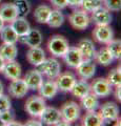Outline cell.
Listing matches in <instances>:
<instances>
[{
    "mask_svg": "<svg viewBox=\"0 0 121 126\" xmlns=\"http://www.w3.org/2000/svg\"><path fill=\"white\" fill-rule=\"evenodd\" d=\"M1 73L9 80H15V79L21 78L22 67L16 60L7 61L4 63V66H3Z\"/></svg>",
    "mask_w": 121,
    "mask_h": 126,
    "instance_id": "ac0fdd59",
    "label": "cell"
},
{
    "mask_svg": "<svg viewBox=\"0 0 121 126\" xmlns=\"http://www.w3.org/2000/svg\"><path fill=\"white\" fill-rule=\"evenodd\" d=\"M104 6L111 12H119L121 9V0H105Z\"/></svg>",
    "mask_w": 121,
    "mask_h": 126,
    "instance_id": "e575fe53",
    "label": "cell"
},
{
    "mask_svg": "<svg viewBox=\"0 0 121 126\" xmlns=\"http://www.w3.org/2000/svg\"><path fill=\"white\" fill-rule=\"evenodd\" d=\"M99 115L102 118L103 122L111 123V122L118 121L119 119V107L115 102L108 101L102 105H99Z\"/></svg>",
    "mask_w": 121,
    "mask_h": 126,
    "instance_id": "8992f818",
    "label": "cell"
},
{
    "mask_svg": "<svg viewBox=\"0 0 121 126\" xmlns=\"http://www.w3.org/2000/svg\"><path fill=\"white\" fill-rule=\"evenodd\" d=\"M0 118H1L2 121L6 124V123H9V122H11L12 120L15 119V112L12 108L6 109V110H4V111L0 112Z\"/></svg>",
    "mask_w": 121,
    "mask_h": 126,
    "instance_id": "8d00e7d4",
    "label": "cell"
},
{
    "mask_svg": "<svg viewBox=\"0 0 121 126\" xmlns=\"http://www.w3.org/2000/svg\"><path fill=\"white\" fill-rule=\"evenodd\" d=\"M107 49L110 50L112 56L114 57L115 60H119L121 57V41L120 39H113L106 44Z\"/></svg>",
    "mask_w": 121,
    "mask_h": 126,
    "instance_id": "4dcf8cb0",
    "label": "cell"
},
{
    "mask_svg": "<svg viewBox=\"0 0 121 126\" xmlns=\"http://www.w3.org/2000/svg\"><path fill=\"white\" fill-rule=\"evenodd\" d=\"M62 125L69 126V125H71V123H69V122H66V121H64V120H62V119H61V120L56 124V126H62Z\"/></svg>",
    "mask_w": 121,
    "mask_h": 126,
    "instance_id": "7bdbcfd3",
    "label": "cell"
},
{
    "mask_svg": "<svg viewBox=\"0 0 121 126\" xmlns=\"http://www.w3.org/2000/svg\"><path fill=\"white\" fill-rule=\"evenodd\" d=\"M45 99L40 96H31L25 101L24 110L32 118H39L41 116L43 109L45 108Z\"/></svg>",
    "mask_w": 121,
    "mask_h": 126,
    "instance_id": "5b68a950",
    "label": "cell"
},
{
    "mask_svg": "<svg viewBox=\"0 0 121 126\" xmlns=\"http://www.w3.org/2000/svg\"><path fill=\"white\" fill-rule=\"evenodd\" d=\"M64 23V15L60 10H52L49 15L46 24L53 29H58Z\"/></svg>",
    "mask_w": 121,
    "mask_h": 126,
    "instance_id": "f1b7e54d",
    "label": "cell"
},
{
    "mask_svg": "<svg viewBox=\"0 0 121 126\" xmlns=\"http://www.w3.org/2000/svg\"><path fill=\"white\" fill-rule=\"evenodd\" d=\"M80 105L84 110L89 111V110H97L99 107V98L95 96L93 93L87 94L86 96L80 99Z\"/></svg>",
    "mask_w": 121,
    "mask_h": 126,
    "instance_id": "4316f807",
    "label": "cell"
},
{
    "mask_svg": "<svg viewBox=\"0 0 121 126\" xmlns=\"http://www.w3.org/2000/svg\"><path fill=\"white\" fill-rule=\"evenodd\" d=\"M114 57L112 56L110 50L107 49L106 46L101 47L99 50H96L95 56H94V61L102 66H108L114 62Z\"/></svg>",
    "mask_w": 121,
    "mask_h": 126,
    "instance_id": "cb8c5ba5",
    "label": "cell"
},
{
    "mask_svg": "<svg viewBox=\"0 0 121 126\" xmlns=\"http://www.w3.org/2000/svg\"><path fill=\"white\" fill-rule=\"evenodd\" d=\"M52 4L57 10H64L68 6V0H50Z\"/></svg>",
    "mask_w": 121,
    "mask_h": 126,
    "instance_id": "74e56055",
    "label": "cell"
},
{
    "mask_svg": "<svg viewBox=\"0 0 121 126\" xmlns=\"http://www.w3.org/2000/svg\"><path fill=\"white\" fill-rule=\"evenodd\" d=\"M77 75L80 79L83 80H89L94 78L96 73V62L94 59H83L81 63L76 68Z\"/></svg>",
    "mask_w": 121,
    "mask_h": 126,
    "instance_id": "30bf717a",
    "label": "cell"
},
{
    "mask_svg": "<svg viewBox=\"0 0 121 126\" xmlns=\"http://www.w3.org/2000/svg\"><path fill=\"white\" fill-rule=\"evenodd\" d=\"M4 63H5V61L0 57V73L2 72V68H3V66H4Z\"/></svg>",
    "mask_w": 121,
    "mask_h": 126,
    "instance_id": "ee69618b",
    "label": "cell"
},
{
    "mask_svg": "<svg viewBox=\"0 0 121 126\" xmlns=\"http://www.w3.org/2000/svg\"><path fill=\"white\" fill-rule=\"evenodd\" d=\"M13 3L16 6L19 16H21V17L28 16L31 12V3L28 0H15Z\"/></svg>",
    "mask_w": 121,
    "mask_h": 126,
    "instance_id": "1f68e13d",
    "label": "cell"
},
{
    "mask_svg": "<svg viewBox=\"0 0 121 126\" xmlns=\"http://www.w3.org/2000/svg\"><path fill=\"white\" fill-rule=\"evenodd\" d=\"M18 55V48L16 44H10V43H2L0 45V57L5 62L15 60Z\"/></svg>",
    "mask_w": 121,
    "mask_h": 126,
    "instance_id": "484cf974",
    "label": "cell"
},
{
    "mask_svg": "<svg viewBox=\"0 0 121 126\" xmlns=\"http://www.w3.org/2000/svg\"><path fill=\"white\" fill-rule=\"evenodd\" d=\"M7 90H9L10 96L13 98H16V99H22L29 93L28 86H26L24 80L21 78L11 80V83L9 84Z\"/></svg>",
    "mask_w": 121,
    "mask_h": 126,
    "instance_id": "4fadbf2b",
    "label": "cell"
},
{
    "mask_svg": "<svg viewBox=\"0 0 121 126\" xmlns=\"http://www.w3.org/2000/svg\"><path fill=\"white\" fill-rule=\"evenodd\" d=\"M61 119L69 123H73L80 119L81 117V106L75 101H68L62 104L60 108Z\"/></svg>",
    "mask_w": 121,
    "mask_h": 126,
    "instance_id": "3957f363",
    "label": "cell"
},
{
    "mask_svg": "<svg viewBox=\"0 0 121 126\" xmlns=\"http://www.w3.org/2000/svg\"><path fill=\"white\" fill-rule=\"evenodd\" d=\"M45 57V52L43 48H41L40 46H34L30 47L26 52V60L30 64L34 66L39 65L40 63L44 60Z\"/></svg>",
    "mask_w": 121,
    "mask_h": 126,
    "instance_id": "d6986e66",
    "label": "cell"
},
{
    "mask_svg": "<svg viewBox=\"0 0 121 126\" xmlns=\"http://www.w3.org/2000/svg\"><path fill=\"white\" fill-rule=\"evenodd\" d=\"M101 1H102V2H104V1H105V0H101Z\"/></svg>",
    "mask_w": 121,
    "mask_h": 126,
    "instance_id": "c3c4849f",
    "label": "cell"
},
{
    "mask_svg": "<svg viewBox=\"0 0 121 126\" xmlns=\"http://www.w3.org/2000/svg\"><path fill=\"white\" fill-rule=\"evenodd\" d=\"M36 67L42 74V76L52 80H55L61 73V64L55 57L45 58Z\"/></svg>",
    "mask_w": 121,
    "mask_h": 126,
    "instance_id": "6da1fadb",
    "label": "cell"
},
{
    "mask_svg": "<svg viewBox=\"0 0 121 126\" xmlns=\"http://www.w3.org/2000/svg\"><path fill=\"white\" fill-rule=\"evenodd\" d=\"M106 80L110 82V84L113 86V87H115L117 85H120V83H121V68H120V66H117L116 68L112 69L111 72L108 73Z\"/></svg>",
    "mask_w": 121,
    "mask_h": 126,
    "instance_id": "d6a6232c",
    "label": "cell"
},
{
    "mask_svg": "<svg viewBox=\"0 0 121 126\" xmlns=\"http://www.w3.org/2000/svg\"><path fill=\"white\" fill-rule=\"evenodd\" d=\"M39 120L41 121L42 125H56L61 120L60 109L53 106H45L41 116L39 117Z\"/></svg>",
    "mask_w": 121,
    "mask_h": 126,
    "instance_id": "5bb4252c",
    "label": "cell"
},
{
    "mask_svg": "<svg viewBox=\"0 0 121 126\" xmlns=\"http://www.w3.org/2000/svg\"><path fill=\"white\" fill-rule=\"evenodd\" d=\"M101 5H103V2L101 0H82L80 9H82L86 13H91Z\"/></svg>",
    "mask_w": 121,
    "mask_h": 126,
    "instance_id": "836d02e7",
    "label": "cell"
},
{
    "mask_svg": "<svg viewBox=\"0 0 121 126\" xmlns=\"http://www.w3.org/2000/svg\"><path fill=\"white\" fill-rule=\"evenodd\" d=\"M81 124L83 126H101L104 124V122L99 112L96 110H89L81 118Z\"/></svg>",
    "mask_w": 121,
    "mask_h": 126,
    "instance_id": "d4e9b609",
    "label": "cell"
},
{
    "mask_svg": "<svg viewBox=\"0 0 121 126\" xmlns=\"http://www.w3.org/2000/svg\"><path fill=\"white\" fill-rule=\"evenodd\" d=\"M4 23H5V22L2 20V18H1V17H0V31H1V30H2V27L4 26Z\"/></svg>",
    "mask_w": 121,
    "mask_h": 126,
    "instance_id": "bcb514c9",
    "label": "cell"
},
{
    "mask_svg": "<svg viewBox=\"0 0 121 126\" xmlns=\"http://www.w3.org/2000/svg\"><path fill=\"white\" fill-rule=\"evenodd\" d=\"M71 93L77 99H81V98H83L84 96L91 93V85H89L87 80L80 79V80H77L75 82Z\"/></svg>",
    "mask_w": 121,
    "mask_h": 126,
    "instance_id": "603a6c76",
    "label": "cell"
},
{
    "mask_svg": "<svg viewBox=\"0 0 121 126\" xmlns=\"http://www.w3.org/2000/svg\"><path fill=\"white\" fill-rule=\"evenodd\" d=\"M82 0H68V6L74 7V9H80Z\"/></svg>",
    "mask_w": 121,
    "mask_h": 126,
    "instance_id": "ab89813d",
    "label": "cell"
},
{
    "mask_svg": "<svg viewBox=\"0 0 121 126\" xmlns=\"http://www.w3.org/2000/svg\"><path fill=\"white\" fill-rule=\"evenodd\" d=\"M12 108V102L9 96L2 94H0V112L1 111H4L6 109H10Z\"/></svg>",
    "mask_w": 121,
    "mask_h": 126,
    "instance_id": "d590c367",
    "label": "cell"
},
{
    "mask_svg": "<svg viewBox=\"0 0 121 126\" xmlns=\"http://www.w3.org/2000/svg\"><path fill=\"white\" fill-rule=\"evenodd\" d=\"M91 20L96 25H108L113 20L111 11H108L104 5L97 7L96 10L91 12Z\"/></svg>",
    "mask_w": 121,
    "mask_h": 126,
    "instance_id": "9c48e42d",
    "label": "cell"
},
{
    "mask_svg": "<svg viewBox=\"0 0 121 126\" xmlns=\"http://www.w3.org/2000/svg\"><path fill=\"white\" fill-rule=\"evenodd\" d=\"M56 84L58 86V89L62 93H71L75 82L77 81L76 75L72 72H64L60 73V75L56 79Z\"/></svg>",
    "mask_w": 121,
    "mask_h": 126,
    "instance_id": "ba28073f",
    "label": "cell"
},
{
    "mask_svg": "<svg viewBox=\"0 0 121 126\" xmlns=\"http://www.w3.org/2000/svg\"><path fill=\"white\" fill-rule=\"evenodd\" d=\"M37 90L39 93V96L46 100H51V99H53V98H55L58 92H59L58 86L56 84V81L52 80V79H48V80H45V81L43 80L42 84L40 85V87Z\"/></svg>",
    "mask_w": 121,
    "mask_h": 126,
    "instance_id": "9a60e30c",
    "label": "cell"
},
{
    "mask_svg": "<svg viewBox=\"0 0 121 126\" xmlns=\"http://www.w3.org/2000/svg\"><path fill=\"white\" fill-rule=\"evenodd\" d=\"M48 50L53 57L55 58H62L66 53V50L69 49V41L66 40L61 35H54L52 36L49 41H48Z\"/></svg>",
    "mask_w": 121,
    "mask_h": 126,
    "instance_id": "7a4b0ae2",
    "label": "cell"
},
{
    "mask_svg": "<svg viewBox=\"0 0 121 126\" xmlns=\"http://www.w3.org/2000/svg\"><path fill=\"white\" fill-rule=\"evenodd\" d=\"M51 11H52V9H51L50 5H46V4L38 5L34 11V14H33L34 19L38 23L44 24V23H46V21H48V18H49Z\"/></svg>",
    "mask_w": 121,
    "mask_h": 126,
    "instance_id": "f546056e",
    "label": "cell"
},
{
    "mask_svg": "<svg viewBox=\"0 0 121 126\" xmlns=\"http://www.w3.org/2000/svg\"><path fill=\"white\" fill-rule=\"evenodd\" d=\"M1 1H2V0H0V3H1Z\"/></svg>",
    "mask_w": 121,
    "mask_h": 126,
    "instance_id": "681fc988",
    "label": "cell"
},
{
    "mask_svg": "<svg viewBox=\"0 0 121 126\" xmlns=\"http://www.w3.org/2000/svg\"><path fill=\"white\" fill-rule=\"evenodd\" d=\"M69 21L71 25L76 30L82 31L87 29L91 24V17H89L88 13H86L82 9H75L73 13L69 15Z\"/></svg>",
    "mask_w": 121,
    "mask_h": 126,
    "instance_id": "277c9868",
    "label": "cell"
},
{
    "mask_svg": "<svg viewBox=\"0 0 121 126\" xmlns=\"http://www.w3.org/2000/svg\"><path fill=\"white\" fill-rule=\"evenodd\" d=\"M78 49L80 50L83 59H94L96 53V47L94 42L88 38H84L78 42L77 44Z\"/></svg>",
    "mask_w": 121,
    "mask_h": 126,
    "instance_id": "ffe728a7",
    "label": "cell"
},
{
    "mask_svg": "<svg viewBox=\"0 0 121 126\" xmlns=\"http://www.w3.org/2000/svg\"><path fill=\"white\" fill-rule=\"evenodd\" d=\"M62 58L64 60L65 65L72 69H76L78 65L81 63V61L83 60L82 55H81L80 50L78 49L77 46H69Z\"/></svg>",
    "mask_w": 121,
    "mask_h": 126,
    "instance_id": "7c38bea8",
    "label": "cell"
},
{
    "mask_svg": "<svg viewBox=\"0 0 121 126\" xmlns=\"http://www.w3.org/2000/svg\"><path fill=\"white\" fill-rule=\"evenodd\" d=\"M0 39L2 40L3 43H10V44H16L18 42V35L15 33L13 27L11 24L5 25L2 27V30L0 31Z\"/></svg>",
    "mask_w": 121,
    "mask_h": 126,
    "instance_id": "83f0119b",
    "label": "cell"
},
{
    "mask_svg": "<svg viewBox=\"0 0 121 126\" xmlns=\"http://www.w3.org/2000/svg\"><path fill=\"white\" fill-rule=\"evenodd\" d=\"M5 125V123H4V122H3L2 121V119H1V118H0V126H4Z\"/></svg>",
    "mask_w": 121,
    "mask_h": 126,
    "instance_id": "7dc6e473",
    "label": "cell"
},
{
    "mask_svg": "<svg viewBox=\"0 0 121 126\" xmlns=\"http://www.w3.org/2000/svg\"><path fill=\"white\" fill-rule=\"evenodd\" d=\"M10 24H11L12 27H13L15 33L18 35L19 38L25 36V35L28 34L30 32V30H31L30 22L26 20L24 17H21V16H18L15 20H13L10 23Z\"/></svg>",
    "mask_w": 121,
    "mask_h": 126,
    "instance_id": "7402d4cb",
    "label": "cell"
},
{
    "mask_svg": "<svg viewBox=\"0 0 121 126\" xmlns=\"http://www.w3.org/2000/svg\"><path fill=\"white\" fill-rule=\"evenodd\" d=\"M19 16L17 9L14 3H2L0 4V17L4 22L11 23L13 20H15Z\"/></svg>",
    "mask_w": 121,
    "mask_h": 126,
    "instance_id": "44dd1931",
    "label": "cell"
},
{
    "mask_svg": "<svg viewBox=\"0 0 121 126\" xmlns=\"http://www.w3.org/2000/svg\"><path fill=\"white\" fill-rule=\"evenodd\" d=\"M89 85H91V93L98 98H106L113 92V86L106 80V78H96Z\"/></svg>",
    "mask_w": 121,
    "mask_h": 126,
    "instance_id": "52a82bcc",
    "label": "cell"
},
{
    "mask_svg": "<svg viewBox=\"0 0 121 126\" xmlns=\"http://www.w3.org/2000/svg\"><path fill=\"white\" fill-rule=\"evenodd\" d=\"M114 31L108 25H96L93 31L94 39L100 44H107L111 40L114 39Z\"/></svg>",
    "mask_w": 121,
    "mask_h": 126,
    "instance_id": "8fae6325",
    "label": "cell"
},
{
    "mask_svg": "<svg viewBox=\"0 0 121 126\" xmlns=\"http://www.w3.org/2000/svg\"><path fill=\"white\" fill-rule=\"evenodd\" d=\"M5 125L6 126H21L22 123H20V122H18V121H15V119H14V120H12L11 122H9V123H6Z\"/></svg>",
    "mask_w": 121,
    "mask_h": 126,
    "instance_id": "b9f144b4",
    "label": "cell"
},
{
    "mask_svg": "<svg viewBox=\"0 0 121 126\" xmlns=\"http://www.w3.org/2000/svg\"><path fill=\"white\" fill-rule=\"evenodd\" d=\"M115 98L117 101H121V85L115 86Z\"/></svg>",
    "mask_w": 121,
    "mask_h": 126,
    "instance_id": "60d3db41",
    "label": "cell"
},
{
    "mask_svg": "<svg viewBox=\"0 0 121 126\" xmlns=\"http://www.w3.org/2000/svg\"><path fill=\"white\" fill-rule=\"evenodd\" d=\"M18 41H20L23 44L28 45L29 47H34V46H40L43 41V37H42L41 32L38 29H32L25 36L20 37L18 39Z\"/></svg>",
    "mask_w": 121,
    "mask_h": 126,
    "instance_id": "e0dca14e",
    "label": "cell"
},
{
    "mask_svg": "<svg viewBox=\"0 0 121 126\" xmlns=\"http://www.w3.org/2000/svg\"><path fill=\"white\" fill-rule=\"evenodd\" d=\"M3 92H4V86H3V83L0 81V94H2Z\"/></svg>",
    "mask_w": 121,
    "mask_h": 126,
    "instance_id": "f6af8a7d",
    "label": "cell"
},
{
    "mask_svg": "<svg viewBox=\"0 0 121 126\" xmlns=\"http://www.w3.org/2000/svg\"><path fill=\"white\" fill-rule=\"evenodd\" d=\"M24 80L26 86H28L29 90H37L40 85L43 82V76L42 74L36 69H30L29 72H26V74L24 75Z\"/></svg>",
    "mask_w": 121,
    "mask_h": 126,
    "instance_id": "2e32d148",
    "label": "cell"
},
{
    "mask_svg": "<svg viewBox=\"0 0 121 126\" xmlns=\"http://www.w3.org/2000/svg\"><path fill=\"white\" fill-rule=\"evenodd\" d=\"M24 125H28V126H41L42 123L41 121L38 119V118H33L31 120H28L24 123Z\"/></svg>",
    "mask_w": 121,
    "mask_h": 126,
    "instance_id": "f35d334b",
    "label": "cell"
}]
</instances>
